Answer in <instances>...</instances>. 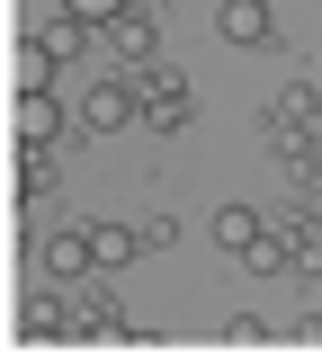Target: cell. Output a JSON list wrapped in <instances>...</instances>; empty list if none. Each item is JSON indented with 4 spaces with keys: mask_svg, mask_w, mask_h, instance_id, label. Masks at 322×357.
Instances as JSON below:
<instances>
[{
    "mask_svg": "<svg viewBox=\"0 0 322 357\" xmlns=\"http://www.w3.org/2000/svg\"><path fill=\"white\" fill-rule=\"evenodd\" d=\"M135 116H143V89H126V81H98L81 98V134H117V126H135Z\"/></svg>",
    "mask_w": 322,
    "mask_h": 357,
    "instance_id": "1",
    "label": "cell"
},
{
    "mask_svg": "<svg viewBox=\"0 0 322 357\" xmlns=\"http://www.w3.org/2000/svg\"><path fill=\"white\" fill-rule=\"evenodd\" d=\"M143 116H152V126L170 134V126H188V89H180V72H143Z\"/></svg>",
    "mask_w": 322,
    "mask_h": 357,
    "instance_id": "2",
    "label": "cell"
},
{
    "mask_svg": "<svg viewBox=\"0 0 322 357\" xmlns=\"http://www.w3.org/2000/svg\"><path fill=\"white\" fill-rule=\"evenodd\" d=\"M54 134H63V98L54 89H18V143H45L54 152Z\"/></svg>",
    "mask_w": 322,
    "mask_h": 357,
    "instance_id": "3",
    "label": "cell"
},
{
    "mask_svg": "<svg viewBox=\"0 0 322 357\" xmlns=\"http://www.w3.org/2000/svg\"><path fill=\"white\" fill-rule=\"evenodd\" d=\"M126 259H143L135 223H90V268H126Z\"/></svg>",
    "mask_w": 322,
    "mask_h": 357,
    "instance_id": "4",
    "label": "cell"
},
{
    "mask_svg": "<svg viewBox=\"0 0 322 357\" xmlns=\"http://www.w3.org/2000/svg\"><path fill=\"white\" fill-rule=\"evenodd\" d=\"M269 36H277L269 0H224V45H269Z\"/></svg>",
    "mask_w": 322,
    "mask_h": 357,
    "instance_id": "5",
    "label": "cell"
},
{
    "mask_svg": "<svg viewBox=\"0 0 322 357\" xmlns=\"http://www.w3.org/2000/svg\"><path fill=\"white\" fill-rule=\"evenodd\" d=\"M45 268H54V277H81V268H90V223L54 232V241H45Z\"/></svg>",
    "mask_w": 322,
    "mask_h": 357,
    "instance_id": "6",
    "label": "cell"
},
{
    "mask_svg": "<svg viewBox=\"0 0 322 357\" xmlns=\"http://www.w3.org/2000/svg\"><path fill=\"white\" fill-rule=\"evenodd\" d=\"M260 241V215L251 206H215V250H251Z\"/></svg>",
    "mask_w": 322,
    "mask_h": 357,
    "instance_id": "7",
    "label": "cell"
},
{
    "mask_svg": "<svg viewBox=\"0 0 322 357\" xmlns=\"http://www.w3.org/2000/svg\"><path fill=\"white\" fill-rule=\"evenodd\" d=\"M36 45H45L54 63H72V54L90 45V27H81V18H54V27H36Z\"/></svg>",
    "mask_w": 322,
    "mask_h": 357,
    "instance_id": "8",
    "label": "cell"
},
{
    "mask_svg": "<svg viewBox=\"0 0 322 357\" xmlns=\"http://www.w3.org/2000/svg\"><path fill=\"white\" fill-rule=\"evenodd\" d=\"M286 259H295V241H277V232H260V241L242 250V268H251V277H277Z\"/></svg>",
    "mask_w": 322,
    "mask_h": 357,
    "instance_id": "9",
    "label": "cell"
},
{
    "mask_svg": "<svg viewBox=\"0 0 322 357\" xmlns=\"http://www.w3.org/2000/svg\"><path fill=\"white\" fill-rule=\"evenodd\" d=\"M135 0H63V18H81V27H117Z\"/></svg>",
    "mask_w": 322,
    "mask_h": 357,
    "instance_id": "10",
    "label": "cell"
},
{
    "mask_svg": "<svg viewBox=\"0 0 322 357\" xmlns=\"http://www.w3.org/2000/svg\"><path fill=\"white\" fill-rule=\"evenodd\" d=\"M45 72H54V54L27 36V45H18V89H45Z\"/></svg>",
    "mask_w": 322,
    "mask_h": 357,
    "instance_id": "11",
    "label": "cell"
},
{
    "mask_svg": "<svg viewBox=\"0 0 322 357\" xmlns=\"http://www.w3.org/2000/svg\"><path fill=\"white\" fill-rule=\"evenodd\" d=\"M18 188H27V197H45V188H54V161H45V143H27V161H18Z\"/></svg>",
    "mask_w": 322,
    "mask_h": 357,
    "instance_id": "12",
    "label": "cell"
},
{
    "mask_svg": "<svg viewBox=\"0 0 322 357\" xmlns=\"http://www.w3.org/2000/svg\"><path fill=\"white\" fill-rule=\"evenodd\" d=\"M27 331H36V340H45V331H63V304H54V295H36V304H27Z\"/></svg>",
    "mask_w": 322,
    "mask_h": 357,
    "instance_id": "13",
    "label": "cell"
}]
</instances>
